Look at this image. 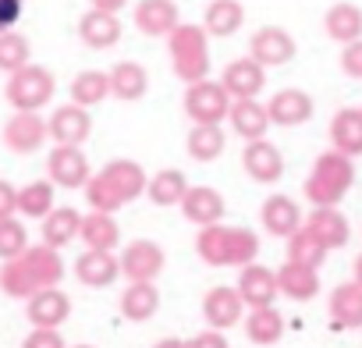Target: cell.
Wrapping results in <instances>:
<instances>
[{
    "instance_id": "35",
    "label": "cell",
    "mask_w": 362,
    "mask_h": 348,
    "mask_svg": "<svg viewBox=\"0 0 362 348\" xmlns=\"http://www.w3.org/2000/svg\"><path fill=\"white\" fill-rule=\"evenodd\" d=\"M78 235H82V214L75 207H57L43 221V245H50V249H64Z\"/></svg>"
},
{
    "instance_id": "37",
    "label": "cell",
    "mask_w": 362,
    "mask_h": 348,
    "mask_svg": "<svg viewBox=\"0 0 362 348\" xmlns=\"http://www.w3.org/2000/svg\"><path fill=\"white\" fill-rule=\"evenodd\" d=\"M228 139H224V128L221 124H192L189 128V139H185V149L192 160L199 163H214L221 153H224Z\"/></svg>"
},
{
    "instance_id": "49",
    "label": "cell",
    "mask_w": 362,
    "mask_h": 348,
    "mask_svg": "<svg viewBox=\"0 0 362 348\" xmlns=\"http://www.w3.org/2000/svg\"><path fill=\"white\" fill-rule=\"evenodd\" d=\"M153 348H189V341H181V337H160Z\"/></svg>"
},
{
    "instance_id": "36",
    "label": "cell",
    "mask_w": 362,
    "mask_h": 348,
    "mask_svg": "<svg viewBox=\"0 0 362 348\" xmlns=\"http://www.w3.org/2000/svg\"><path fill=\"white\" fill-rule=\"evenodd\" d=\"M245 337L252 341V344H277L281 337H284V316H281V309H274V306H263V309H249V316H245Z\"/></svg>"
},
{
    "instance_id": "31",
    "label": "cell",
    "mask_w": 362,
    "mask_h": 348,
    "mask_svg": "<svg viewBox=\"0 0 362 348\" xmlns=\"http://www.w3.org/2000/svg\"><path fill=\"white\" fill-rule=\"evenodd\" d=\"M149 93V71L139 61H117L110 68V96L121 103H135Z\"/></svg>"
},
{
    "instance_id": "45",
    "label": "cell",
    "mask_w": 362,
    "mask_h": 348,
    "mask_svg": "<svg viewBox=\"0 0 362 348\" xmlns=\"http://www.w3.org/2000/svg\"><path fill=\"white\" fill-rule=\"evenodd\" d=\"M22 8H25V0H0V36L11 33L22 18Z\"/></svg>"
},
{
    "instance_id": "6",
    "label": "cell",
    "mask_w": 362,
    "mask_h": 348,
    "mask_svg": "<svg viewBox=\"0 0 362 348\" xmlns=\"http://www.w3.org/2000/svg\"><path fill=\"white\" fill-rule=\"evenodd\" d=\"M54 93H57V79L43 64H29V68L8 75V86H4L8 103L15 110H33V114H40L54 100Z\"/></svg>"
},
{
    "instance_id": "43",
    "label": "cell",
    "mask_w": 362,
    "mask_h": 348,
    "mask_svg": "<svg viewBox=\"0 0 362 348\" xmlns=\"http://www.w3.org/2000/svg\"><path fill=\"white\" fill-rule=\"evenodd\" d=\"M341 71H344L348 79H358V82H362V40L341 47Z\"/></svg>"
},
{
    "instance_id": "1",
    "label": "cell",
    "mask_w": 362,
    "mask_h": 348,
    "mask_svg": "<svg viewBox=\"0 0 362 348\" xmlns=\"http://www.w3.org/2000/svg\"><path fill=\"white\" fill-rule=\"evenodd\" d=\"M64 281V260L50 245H29L22 256L0 263V291L8 298H33Z\"/></svg>"
},
{
    "instance_id": "4",
    "label": "cell",
    "mask_w": 362,
    "mask_h": 348,
    "mask_svg": "<svg viewBox=\"0 0 362 348\" xmlns=\"http://www.w3.org/2000/svg\"><path fill=\"white\" fill-rule=\"evenodd\" d=\"M355 185V163L351 156L337 153V149H327L316 156L313 170L305 174V182H302V196L316 207H337Z\"/></svg>"
},
{
    "instance_id": "16",
    "label": "cell",
    "mask_w": 362,
    "mask_h": 348,
    "mask_svg": "<svg viewBox=\"0 0 362 348\" xmlns=\"http://www.w3.org/2000/svg\"><path fill=\"white\" fill-rule=\"evenodd\" d=\"M50 139L54 146H82L89 135H93V114L78 103H64L57 107L50 117Z\"/></svg>"
},
{
    "instance_id": "5",
    "label": "cell",
    "mask_w": 362,
    "mask_h": 348,
    "mask_svg": "<svg viewBox=\"0 0 362 348\" xmlns=\"http://www.w3.org/2000/svg\"><path fill=\"white\" fill-rule=\"evenodd\" d=\"M167 54H170V71L185 86H196V82L210 79V33L203 25L181 22L167 36Z\"/></svg>"
},
{
    "instance_id": "19",
    "label": "cell",
    "mask_w": 362,
    "mask_h": 348,
    "mask_svg": "<svg viewBox=\"0 0 362 348\" xmlns=\"http://www.w3.org/2000/svg\"><path fill=\"white\" fill-rule=\"evenodd\" d=\"M259 221H263L267 235H274V238H284V242L305 228L302 207H298L291 196H270V199L263 203V210H259Z\"/></svg>"
},
{
    "instance_id": "7",
    "label": "cell",
    "mask_w": 362,
    "mask_h": 348,
    "mask_svg": "<svg viewBox=\"0 0 362 348\" xmlns=\"http://www.w3.org/2000/svg\"><path fill=\"white\" fill-rule=\"evenodd\" d=\"M231 96L221 82H196V86H185V100H181V107H185L189 121L192 124H224V117L231 114Z\"/></svg>"
},
{
    "instance_id": "13",
    "label": "cell",
    "mask_w": 362,
    "mask_h": 348,
    "mask_svg": "<svg viewBox=\"0 0 362 348\" xmlns=\"http://www.w3.org/2000/svg\"><path fill=\"white\" fill-rule=\"evenodd\" d=\"M242 167L256 185H274L284 178V153L270 139H256V142H245Z\"/></svg>"
},
{
    "instance_id": "26",
    "label": "cell",
    "mask_w": 362,
    "mask_h": 348,
    "mask_svg": "<svg viewBox=\"0 0 362 348\" xmlns=\"http://www.w3.org/2000/svg\"><path fill=\"white\" fill-rule=\"evenodd\" d=\"M330 149L344 156H362V107H341L330 117Z\"/></svg>"
},
{
    "instance_id": "11",
    "label": "cell",
    "mask_w": 362,
    "mask_h": 348,
    "mask_svg": "<svg viewBox=\"0 0 362 348\" xmlns=\"http://www.w3.org/2000/svg\"><path fill=\"white\" fill-rule=\"evenodd\" d=\"M295 36L281 25H263L252 33L249 40V57L259 61L263 68H281V64H291L295 61Z\"/></svg>"
},
{
    "instance_id": "40",
    "label": "cell",
    "mask_w": 362,
    "mask_h": 348,
    "mask_svg": "<svg viewBox=\"0 0 362 348\" xmlns=\"http://www.w3.org/2000/svg\"><path fill=\"white\" fill-rule=\"evenodd\" d=\"M33 47H29V40L22 36V33H4L0 36V71H8V75H15V71H22V68H29L33 61Z\"/></svg>"
},
{
    "instance_id": "30",
    "label": "cell",
    "mask_w": 362,
    "mask_h": 348,
    "mask_svg": "<svg viewBox=\"0 0 362 348\" xmlns=\"http://www.w3.org/2000/svg\"><path fill=\"white\" fill-rule=\"evenodd\" d=\"M327 313H330V320H334L337 327L358 330V327H362V288H358L355 281L337 284V288L330 291V298H327Z\"/></svg>"
},
{
    "instance_id": "39",
    "label": "cell",
    "mask_w": 362,
    "mask_h": 348,
    "mask_svg": "<svg viewBox=\"0 0 362 348\" xmlns=\"http://www.w3.org/2000/svg\"><path fill=\"white\" fill-rule=\"evenodd\" d=\"M54 182L50 178H40V182H29L25 189H18V214L22 217H33V221H47L54 214Z\"/></svg>"
},
{
    "instance_id": "22",
    "label": "cell",
    "mask_w": 362,
    "mask_h": 348,
    "mask_svg": "<svg viewBox=\"0 0 362 348\" xmlns=\"http://www.w3.org/2000/svg\"><path fill=\"white\" fill-rule=\"evenodd\" d=\"M305 231H309L327 253L348 245V238H351L348 217H344L337 207H316V210L309 214V221H305Z\"/></svg>"
},
{
    "instance_id": "41",
    "label": "cell",
    "mask_w": 362,
    "mask_h": 348,
    "mask_svg": "<svg viewBox=\"0 0 362 348\" xmlns=\"http://www.w3.org/2000/svg\"><path fill=\"white\" fill-rule=\"evenodd\" d=\"M29 249V231L18 217H4L0 221V263H8L15 256H22Z\"/></svg>"
},
{
    "instance_id": "44",
    "label": "cell",
    "mask_w": 362,
    "mask_h": 348,
    "mask_svg": "<svg viewBox=\"0 0 362 348\" xmlns=\"http://www.w3.org/2000/svg\"><path fill=\"white\" fill-rule=\"evenodd\" d=\"M22 348H68L64 344V337H61V330H29V337L22 341Z\"/></svg>"
},
{
    "instance_id": "20",
    "label": "cell",
    "mask_w": 362,
    "mask_h": 348,
    "mask_svg": "<svg viewBox=\"0 0 362 348\" xmlns=\"http://www.w3.org/2000/svg\"><path fill=\"white\" fill-rule=\"evenodd\" d=\"M181 214H185L189 224H199V228H214L224 221L228 214V203L224 196L214 189V185H192L189 196L181 199Z\"/></svg>"
},
{
    "instance_id": "28",
    "label": "cell",
    "mask_w": 362,
    "mask_h": 348,
    "mask_svg": "<svg viewBox=\"0 0 362 348\" xmlns=\"http://www.w3.org/2000/svg\"><path fill=\"white\" fill-rule=\"evenodd\" d=\"M228 121H231L235 135L245 139V142L267 139V132H270V110H267V103H259V100H235Z\"/></svg>"
},
{
    "instance_id": "12",
    "label": "cell",
    "mask_w": 362,
    "mask_h": 348,
    "mask_svg": "<svg viewBox=\"0 0 362 348\" xmlns=\"http://www.w3.org/2000/svg\"><path fill=\"white\" fill-rule=\"evenodd\" d=\"M245 302L238 295V288H228V284H217L203 295V320L210 323V330H231L245 320Z\"/></svg>"
},
{
    "instance_id": "24",
    "label": "cell",
    "mask_w": 362,
    "mask_h": 348,
    "mask_svg": "<svg viewBox=\"0 0 362 348\" xmlns=\"http://www.w3.org/2000/svg\"><path fill=\"white\" fill-rule=\"evenodd\" d=\"M75 277L86 288H110L121 277V260L114 253H93V249H86L75 260Z\"/></svg>"
},
{
    "instance_id": "10",
    "label": "cell",
    "mask_w": 362,
    "mask_h": 348,
    "mask_svg": "<svg viewBox=\"0 0 362 348\" xmlns=\"http://www.w3.org/2000/svg\"><path fill=\"white\" fill-rule=\"evenodd\" d=\"M117 260H121V274L128 277V284L132 281H156L163 274V267H167V256H163L160 242H153V238L128 242Z\"/></svg>"
},
{
    "instance_id": "42",
    "label": "cell",
    "mask_w": 362,
    "mask_h": 348,
    "mask_svg": "<svg viewBox=\"0 0 362 348\" xmlns=\"http://www.w3.org/2000/svg\"><path fill=\"white\" fill-rule=\"evenodd\" d=\"M288 260H295V263H305V267H323V260H327V249L302 228L298 235H291L288 238Z\"/></svg>"
},
{
    "instance_id": "29",
    "label": "cell",
    "mask_w": 362,
    "mask_h": 348,
    "mask_svg": "<svg viewBox=\"0 0 362 348\" xmlns=\"http://www.w3.org/2000/svg\"><path fill=\"white\" fill-rule=\"evenodd\" d=\"M121 316L128 320V323H146V320H153L156 316V309H160V288L153 284V281H132L124 291H121Z\"/></svg>"
},
{
    "instance_id": "33",
    "label": "cell",
    "mask_w": 362,
    "mask_h": 348,
    "mask_svg": "<svg viewBox=\"0 0 362 348\" xmlns=\"http://www.w3.org/2000/svg\"><path fill=\"white\" fill-rule=\"evenodd\" d=\"M189 189H192L189 178L177 167H163V170H156L153 178H149L146 196H149L153 207H181V199L189 196Z\"/></svg>"
},
{
    "instance_id": "50",
    "label": "cell",
    "mask_w": 362,
    "mask_h": 348,
    "mask_svg": "<svg viewBox=\"0 0 362 348\" xmlns=\"http://www.w3.org/2000/svg\"><path fill=\"white\" fill-rule=\"evenodd\" d=\"M351 274H355V277H351V281H355V284H358V288H362V253H358V256H355V267H351Z\"/></svg>"
},
{
    "instance_id": "23",
    "label": "cell",
    "mask_w": 362,
    "mask_h": 348,
    "mask_svg": "<svg viewBox=\"0 0 362 348\" xmlns=\"http://www.w3.org/2000/svg\"><path fill=\"white\" fill-rule=\"evenodd\" d=\"M78 40H82L89 50H110V47H117V40H121V18L110 15V11L89 8V11L78 18Z\"/></svg>"
},
{
    "instance_id": "18",
    "label": "cell",
    "mask_w": 362,
    "mask_h": 348,
    "mask_svg": "<svg viewBox=\"0 0 362 348\" xmlns=\"http://www.w3.org/2000/svg\"><path fill=\"white\" fill-rule=\"evenodd\" d=\"M68 316H71V298L61 288H47L25 302V320L36 330H61V323H68Z\"/></svg>"
},
{
    "instance_id": "17",
    "label": "cell",
    "mask_w": 362,
    "mask_h": 348,
    "mask_svg": "<svg viewBox=\"0 0 362 348\" xmlns=\"http://www.w3.org/2000/svg\"><path fill=\"white\" fill-rule=\"evenodd\" d=\"M238 295L249 309H263V306H274V298L281 295L277 288V270L263 267V263H249L238 270Z\"/></svg>"
},
{
    "instance_id": "47",
    "label": "cell",
    "mask_w": 362,
    "mask_h": 348,
    "mask_svg": "<svg viewBox=\"0 0 362 348\" xmlns=\"http://www.w3.org/2000/svg\"><path fill=\"white\" fill-rule=\"evenodd\" d=\"M189 348H231V344L221 330H203V334L189 337Z\"/></svg>"
},
{
    "instance_id": "34",
    "label": "cell",
    "mask_w": 362,
    "mask_h": 348,
    "mask_svg": "<svg viewBox=\"0 0 362 348\" xmlns=\"http://www.w3.org/2000/svg\"><path fill=\"white\" fill-rule=\"evenodd\" d=\"M242 25H245L242 0H214V4L206 8V15H203V29H206L210 36H217V40L235 36Z\"/></svg>"
},
{
    "instance_id": "51",
    "label": "cell",
    "mask_w": 362,
    "mask_h": 348,
    "mask_svg": "<svg viewBox=\"0 0 362 348\" xmlns=\"http://www.w3.org/2000/svg\"><path fill=\"white\" fill-rule=\"evenodd\" d=\"M71 348H96V344H71Z\"/></svg>"
},
{
    "instance_id": "3",
    "label": "cell",
    "mask_w": 362,
    "mask_h": 348,
    "mask_svg": "<svg viewBox=\"0 0 362 348\" xmlns=\"http://www.w3.org/2000/svg\"><path fill=\"white\" fill-rule=\"evenodd\" d=\"M196 253L206 267H249L259 256V235L249 228H235V224H214V228H199L196 235Z\"/></svg>"
},
{
    "instance_id": "14",
    "label": "cell",
    "mask_w": 362,
    "mask_h": 348,
    "mask_svg": "<svg viewBox=\"0 0 362 348\" xmlns=\"http://www.w3.org/2000/svg\"><path fill=\"white\" fill-rule=\"evenodd\" d=\"M221 86L228 89L231 100H256L263 89H267V68L252 57H238L224 68L221 75Z\"/></svg>"
},
{
    "instance_id": "15",
    "label": "cell",
    "mask_w": 362,
    "mask_h": 348,
    "mask_svg": "<svg viewBox=\"0 0 362 348\" xmlns=\"http://www.w3.org/2000/svg\"><path fill=\"white\" fill-rule=\"evenodd\" d=\"M267 110H270V124L298 128V124H305L316 114V103H313V96L305 89H277L267 100Z\"/></svg>"
},
{
    "instance_id": "9",
    "label": "cell",
    "mask_w": 362,
    "mask_h": 348,
    "mask_svg": "<svg viewBox=\"0 0 362 348\" xmlns=\"http://www.w3.org/2000/svg\"><path fill=\"white\" fill-rule=\"evenodd\" d=\"M50 139V121L43 114H33V110H15L8 121H4V146L18 156H29L36 153L43 142Z\"/></svg>"
},
{
    "instance_id": "21",
    "label": "cell",
    "mask_w": 362,
    "mask_h": 348,
    "mask_svg": "<svg viewBox=\"0 0 362 348\" xmlns=\"http://www.w3.org/2000/svg\"><path fill=\"white\" fill-rule=\"evenodd\" d=\"M181 25V11L174 0H139L135 4V29L142 36H170L174 29Z\"/></svg>"
},
{
    "instance_id": "27",
    "label": "cell",
    "mask_w": 362,
    "mask_h": 348,
    "mask_svg": "<svg viewBox=\"0 0 362 348\" xmlns=\"http://www.w3.org/2000/svg\"><path fill=\"white\" fill-rule=\"evenodd\" d=\"M323 33H327L334 43H341V47L358 43V40H362V8H358V4H348V0H337V4H330L327 15H323Z\"/></svg>"
},
{
    "instance_id": "38",
    "label": "cell",
    "mask_w": 362,
    "mask_h": 348,
    "mask_svg": "<svg viewBox=\"0 0 362 348\" xmlns=\"http://www.w3.org/2000/svg\"><path fill=\"white\" fill-rule=\"evenodd\" d=\"M110 96V71H96V68H89V71H78L75 79H71V103H78V107H96V103H103Z\"/></svg>"
},
{
    "instance_id": "25",
    "label": "cell",
    "mask_w": 362,
    "mask_h": 348,
    "mask_svg": "<svg viewBox=\"0 0 362 348\" xmlns=\"http://www.w3.org/2000/svg\"><path fill=\"white\" fill-rule=\"evenodd\" d=\"M277 288L291 302H309V298L320 295V270L295 263V260H284V267L277 270Z\"/></svg>"
},
{
    "instance_id": "8",
    "label": "cell",
    "mask_w": 362,
    "mask_h": 348,
    "mask_svg": "<svg viewBox=\"0 0 362 348\" xmlns=\"http://www.w3.org/2000/svg\"><path fill=\"white\" fill-rule=\"evenodd\" d=\"M47 178L61 189H86L93 178V167L82 146H54L47 156Z\"/></svg>"
},
{
    "instance_id": "46",
    "label": "cell",
    "mask_w": 362,
    "mask_h": 348,
    "mask_svg": "<svg viewBox=\"0 0 362 348\" xmlns=\"http://www.w3.org/2000/svg\"><path fill=\"white\" fill-rule=\"evenodd\" d=\"M18 214V189L11 182L0 178V221L4 217H15Z\"/></svg>"
},
{
    "instance_id": "32",
    "label": "cell",
    "mask_w": 362,
    "mask_h": 348,
    "mask_svg": "<svg viewBox=\"0 0 362 348\" xmlns=\"http://www.w3.org/2000/svg\"><path fill=\"white\" fill-rule=\"evenodd\" d=\"M82 242H86V249H93V253H114L117 245H121V224L114 221V214H96V210H89L86 217H82V235H78Z\"/></svg>"
},
{
    "instance_id": "2",
    "label": "cell",
    "mask_w": 362,
    "mask_h": 348,
    "mask_svg": "<svg viewBox=\"0 0 362 348\" xmlns=\"http://www.w3.org/2000/svg\"><path fill=\"white\" fill-rule=\"evenodd\" d=\"M146 189H149L146 167H142L139 160L121 156V160L103 163L93 178H89V185H86V203H89V210H96V214H117V210L128 207L132 199L146 196Z\"/></svg>"
},
{
    "instance_id": "48",
    "label": "cell",
    "mask_w": 362,
    "mask_h": 348,
    "mask_svg": "<svg viewBox=\"0 0 362 348\" xmlns=\"http://www.w3.org/2000/svg\"><path fill=\"white\" fill-rule=\"evenodd\" d=\"M89 4H93L96 11H110V15H117V11L128 4V0H89Z\"/></svg>"
}]
</instances>
